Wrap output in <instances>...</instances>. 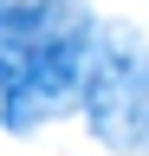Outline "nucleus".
<instances>
[{
  "instance_id": "f03ea898",
  "label": "nucleus",
  "mask_w": 149,
  "mask_h": 156,
  "mask_svg": "<svg viewBox=\"0 0 149 156\" xmlns=\"http://www.w3.org/2000/svg\"><path fill=\"white\" fill-rule=\"evenodd\" d=\"M91 130L104 136L110 150L143 156L149 150V46L136 39V26H104L91 33Z\"/></svg>"
},
{
  "instance_id": "f257e3e1",
  "label": "nucleus",
  "mask_w": 149,
  "mask_h": 156,
  "mask_svg": "<svg viewBox=\"0 0 149 156\" xmlns=\"http://www.w3.org/2000/svg\"><path fill=\"white\" fill-rule=\"evenodd\" d=\"M91 58V13L78 0H0V124L32 130L71 104Z\"/></svg>"
}]
</instances>
